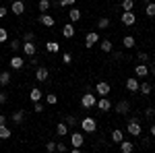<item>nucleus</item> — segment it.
Wrapping results in <instances>:
<instances>
[{
    "label": "nucleus",
    "instance_id": "nucleus-1",
    "mask_svg": "<svg viewBox=\"0 0 155 153\" xmlns=\"http://www.w3.org/2000/svg\"><path fill=\"white\" fill-rule=\"evenodd\" d=\"M126 130H128V135H130V137H141L143 126H141L139 118H130V120L126 122Z\"/></svg>",
    "mask_w": 155,
    "mask_h": 153
},
{
    "label": "nucleus",
    "instance_id": "nucleus-2",
    "mask_svg": "<svg viewBox=\"0 0 155 153\" xmlns=\"http://www.w3.org/2000/svg\"><path fill=\"white\" fill-rule=\"evenodd\" d=\"M79 124H81L83 132H95L97 130V122H95V118H91V116H85L83 120H79Z\"/></svg>",
    "mask_w": 155,
    "mask_h": 153
},
{
    "label": "nucleus",
    "instance_id": "nucleus-3",
    "mask_svg": "<svg viewBox=\"0 0 155 153\" xmlns=\"http://www.w3.org/2000/svg\"><path fill=\"white\" fill-rule=\"evenodd\" d=\"M95 104H97V97L91 91H87V93L81 97V106L85 108V110H91V108H95Z\"/></svg>",
    "mask_w": 155,
    "mask_h": 153
},
{
    "label": "nucleus",
    "instance_id": "nucleus-4",
    "mask_svg": "<svg viewBox=\"0 0 155 153\" xmlns=\"http://www.w3.org/2000/svg\"><path fill=\"white\" fill-rule=\"evenodd\" d=\"M120 19H122V25H126V27H132V25L137 23V15H134V11H124Z\"/></svg>",
    "mask_w": 155,
    "mask_h": 153
},
{
    "label": "nucleus",
    "instance_id": "nucleus-5",
    "mask_svg": "<svg viewBox=\"0 0 155 153\" xmlns=\"http://www.w3.org/2000/svg\"><path fill=\"white\" fill-rule=\"evenodd\" d=\"M8 11H11L12 15H17V17H19V15H23V12H25V0H15Z\"/></svg>",
    "mask_w": 155,
    "mask_h": 153
},
{
    "label": "nucleus",
    "instance_id": "nucleus-6",
    "mask_svg": "<svg viewBox=\"0 0 155 153\" xmlns=\"http://www.w3.org/2000/svg\"><path fill=\"white\" fill-rule=\"evenodd\" d=\"M95 91L99 93V97H106V95H110L112 87H110V83H106V81H99V83L95 85Z\"/></svg>",
    "mask_w": 155,
    "mask_h": 153
},
{
    "label": "nucleus",
    "instance_id": "nucleus-7",
    "mask_svg": "<svg viewBox=\"0 0 155 153\" xmlns=\"http://www.w3.org/2000/svg\"><path fill=\"white\" fill-rule=\"evenodd\" d=\"M33 72H35V79H37V81H39V83L48 81V77H50V71H48V68H46V66H37V68H35V71H33Z\"/></svg>",
    "mask_w": 155,
    "mask_h": 153
},
{
    "label": "nucleus",
    "instance_id": "nucleus-8",
    "mask_svg": "<svg viewBox=\"0 0 155 153\" xmlns=\"http://www.w3.org/2000/svg\"><path fill=\"white\" fill-rule=\"evenodd\" d=\"M37 21L44 25V27H50V29H52V27H54V23H56V21H54V17H52V15H48V12H41Z\"/></svg>",
    "mask_w": 155,
    "mask_h": 153
},
{
    "label": "nucleus",
    "instance_id": "nucleus-9",
    "mask_svg": "<svg viewBox=\"0 0 155 153\" xmlns=\"http://www.w3.org/2000/svg\"><path fill=\"white\" fill-rule=\"evenodd\" d=\"M97 42H99V33H97V31H89V33L85 35V46H87V48L95 46Z\"/></svg>",
    "mask_w": 155,
    "mask_h": 153
},
{
    "label": "nucleus",
    "instance_id": "nucleus-10",
    "mask_svg": "<svg viewBox=\"0 0 155 153\" xmlns=\"http://www.w3.org/2000/svg\"><path fill=\"white\" fill-rule=\"evenodd\" d=\"M95 108H99L101 112H110V110H112V101L107 99V95H106V97H99L97 104H95Z\"/></svg>",
    "mask_w": 155,
    "mask_h": 153
},
{
    "label": "nucleus",
    "instance_id": "nucleus-11",
    "mask_svg": "<svg viewBox=\"0 0 155 153\" xmlns=\"http://www.w3.org/2000/svg\"><path fill=\"white\" fill-rule=\"evenodd\" d=\"M134 75H137L139 79L149 77V66H147V64H143V62H139V64H137V68H134Z\"/></svg>",
    "mask_w": 155,
    "mask_h": 153
},
{
    "label": "nucleus",
    "instance_id": "nucleus-12",
    "mask_svg": "<svg viewBox=\"0 0 155 153\" xmlns=\"http://www.w3.org/2000/svg\"><path fill=\"white\" fill-rule=\"evenodd\" d=\"M23 54L25 56H33V54H35L37 52V48H35V42H23Z\"/></svg>",
    "mask_w": 155,
    "mask_h": 153
},
{
    "label": "nucleus",
    "instance_id": "nucleus-13",
    "mask_svg": "<svg viewBox=\"0 0 155 153\" xmlns=\"http://www.w3.org/2000/svg\"><path fill=\"white\" fill-rule=\"evenodd\" d=\"M71 141H72V147H83V143H85L83 132H72V135H71Z\"/></svg>",
    "mask_w": 155,
    "mask_h": 153
},
{
    "label": "nucleus",
    "instance_id": "nucleus-14",
    "mask_svg": "<svg viewBox=\"0 0 155 153\" xmlns=\"http://www.w3.org/2000/svg\"><path fill=\"white\" fill-rule=\"evenodd\" d=\"M116 112H118V114H128V112H130V104H128L126 99L118 101V104H116Z\"/></svg>",
    "mask_w": 155,
    "mask_h": 153
},
{
    "label": "nucleus",
    "instance_id": "nucleus-15",
    "mask_svg": "<svg viewBox=\"0 0 155 153\" xmlns=\"http://www.w3.org/2000/svg\"><path fill=\"white\" fill-rule=\"evenodd\" d=\"M23 66H25V60H23V56H12V58H11V68L19 71V68H23Z\"/></svg>",
    "mask_w": 155,
    "mask_h": 153
},
{
    "label": "nucleus",
    "instance_id": "nucleus-16",
    "mask_svg": "<svg viewBox=\"0 0 155 153\" xmlns=\"http://www.w3.org/2000/svg\"><path fill=\"white\" fill-rule=\"evenodd\" d=\"M118 145H120V151L122 153H132V149H134V143L132 141H124V139H122Z\"/></svg>",
    "mask_w": 155,
    "mask_h": 153
},
{
    "label": "nucleus",
    "instance_id": "nucleus-17",
    "mask_svg": "<svg viewBox=\"0 0 155 153\" xmlns=\"http://www.w3.org/2000/svg\"><path fill=\"white\" fill-rule=\"evenodd\" d=\"M139 85H141V83L137 81L134 77L126 79V89H128V91H132V93H137V91H139Z\"/></svg>",
    "mask_w": 155,
    "mask_h": 153
},
{
    "label": "nucleus",
    "instance_id": "nucleus-18",
    "mask_svg": "<svg viewBox=\"0 0 155 153\" xmlns=\"http://www.w3.org/2000/svg\"><path fill=\"white\" fill-rule=\"evenodd\" d=\"M41 97H44V93H41V89H37V87H33L31 91H29V99L35 104V101H41Z\"/></svg>",
    "mask_w": 155,
    "mask_h": 153
},
{
    "label": "nucleus",
    "instance_id": "nucleus-19",
    "mask_svg": "<svg viewBox=\"0 0 155 153\" xmlns=\"http://www.w3.org/2000/svg\"><path fill=\"white\" fill-rule=\"evenodd\" d=\"M62 35L66 37V39L74 37V25H72V23H66L64 27H62Z\"/></svg>",
    "mask_w": 155,
    "mask_h": 153
},
{
    "label": "nucleus",
    "instance_id": "nucleus-20",
    "mask_svg": "<svg viewBox=\"0 0 155 153\" xmlns=\"http://www.w3.org/2000/svg\"><path fill=\"white\" fill-rule=\"evenodd\" d=\"M56 135H58V137H66V135H68V124H66V122H58V124H56Z\"/></svg>",
    "mask_w": 155,
    "mask_h": 153
},
{
    "label": "nucleus",
    "instance_id": "nucleus-21",
    "mask_svg": "<svg viewBox=\"0 0 155 153\" xmlns=\"http://www.w3.org/2000/svg\"><path fill=\"white\" fill-rule=\"evenodd\" d=\"M8 85H11V72L2 71L0 72V87H8Z\"/></svg>",
    "mask_w": 155,
    "mask_h": 153
},
{
    "label": "nucleus",
    "instance_id": "nucleus-22",
    "mask_svg": "<svg viewBox=\"0 0 155 153\" xmlns=\"http://www.w3.org/2000/svg\"><path fill=\"white\" fill-rule=\"evenodd\" d=\"M122 46L130 50V48H134V46H137V39H134L132 35H124V37H122Z\"/></svg>",
    "mask_w": 155,
    "mask_h": 153
},
{
    "label": "nucleus",
    "instance_id": "nucleus-23",
    "mask_svg": "<svg viewBox=\"0 0 155 153\" xmlns=\"http://www.w3.org/2000/svg\"><path fill=\"white\" fill-rule=\"evenodd\" d=\"M11 120L15 122V124H21V122L25 120V112H23V110H17V112L11 116Z\"/></svg>",
    "mask_w": 155,
    "mask_h": 153
},
{
    "label": "nucleus",
    "instance_id": "nucleus-24",
    "mask_svg": "<svg viewBox=\"0 0 155 153\" xmlns=\"http://www.w3.org/2000/svg\"><path fill=\"white\" fill-rule=\"evenodd\" d=\"M151 89H153L151 83H147V81L139 85V93H143V95H149V93H151Z\"/></svg>",
    "mask_w": 155,
    "mask_h": 153
},
{
    "label": "nucleus",
    "instance_id": "nucleus-25",
    "mask_svg": "<svg viewBox=\"0 0 155 153\" xmlns=\"http://www.w3.org/2000/svg\"><path fill=\"white\" fill-rule=\"evenodd\" d=\"M68 19H71L72 23H77V21L81 19V11H79V8H71V11H68Z\"/></svg>",
    "mask_w": 155,
    "mask_h": 153
},
{
    "label": "nucleus",
    "instance_id": "nucleus-26",
    "mask_svg": "<svg viewBox=\"0 0 155 153\" xmlns=\"http://www.w3.org/2000/svg\"><path fill=\"white\" fill-rule=\"evenodd\" d=\"M11 128L6 126V124H0V139H11Z\"/></svg>",
    "mask_w": 155,
    "mask_h": 153
},
{
    "label": "nucleus",
    "instance_id": "nucleus-27",
    "mask_svg": "<svg viewBox=\"0 0 155 153\" xmlns=\"http://www.w3.org/2000/svg\"><path fill=\"white\" fill-rule=\"evenodd\" d=\"M99 48H101V52H106V54H110V52H112V42H110V39H101V44H99Z\"/></svg>",
    "mask_w": 155,
    "mask_h": 153
},
{
    "label": "nucleus",
    "instance_id": "nucleus-28",
    "mask_svg": "<svg viewBox=\"0 0 155 153\" xmlns=\"http://www.w3.org/2000/svg\"><path fill=\"white\" fill-rule=\"evenodd\" d=\"M122 139H124V135H122V130H120V128L112 130V141H114V143H120Z\"/></svg>",
    "mask_w": 155,
    "mask_h": 153
},
{
    "label": "nucleus",
    "instance_id": "nucleus-29",
    "mask_svg": "<svg viewBox=\"0 0 155 153\" xmlns=\"http://www.w3.org/2000/svg\"><path fill=\"white\" fill-rule=\"evenodd\" d=\"M145 15H147V17H155V2H147V6H145Z\"/></svg>",
    "mask_w": 155,
    "mask_h": 153
},
{
    "label": "nucleus",
    "instance_id": "nucleus-30",
    "mask_svg": "<svg viewBox=\"0 0 155 153\" xmlns=\"http://www.w3.org/2000/svg\"><path fill=\"white\" fill-rule=\"evenodd\" d=\"M46 50H48L50 54H56V52L60 50V46L56 44V42H48V44H46Z\"/></svg>",
    "mask_w": 155,
    "mask_h": 153
},
{
    "label": "nucleus",
    "instance_id": "nucleus-31",
    "mask_svg": "<svg viewBox=\"0 0 155 153\" xmlns=\"http://www.w3.org/2000/svg\"><path fill=\"white\" fill-rule=\"evenodd\" d=\"M37 8L41 12H48L50 11V0H39V2H37Z\"/></svg>",
    "mask_w": 155,
    "mask_h": 153
},
{
    "label": "nucleus",
    "instance_id": "nucleus-32",
    "mask_svg": "<svg viewBox=\"0 0 155 153\" xmlns=\"http://www.w3.org/2000/svg\"><path fill=\"white\" fill-rule=\"evenodd\" d=\"M122 11H134V2L132 0H122Z\"/></svg>",
    "mask_w": 155,
    "mask_h": 153
},
{
    "label": "nucleus",
    "instance_id": "nucleus-33",
    "mask_svg": "<svg viewBox=\"0 0 155 153\" xmlns=\"http://www.w3.org/2000/svg\"><path fill=\"white\" fill-rule=\"evenodd\" d=\"M97 27H99V29H107V27H110V19H107V17H101V19L97 21Z\"/></svg>",
    "mask_w": 155,
    "mask_h": 153
},
{
    "label": "nucleus",
    "instance_id": "nucleus-34",
    "mask_svg": "<svg viewBox=\"0 0 155 153\" xmlns=\"http://www.w3.org/2000/svg\"><path fill=\"white\" fill-rule=\"evenodd\" d=\"M46 101H48V106H56V104H58V97L54 93H48L46 95Z\"/></svg>",
    "mask_w": 155,
    "mask_h": 153
},
{
    "label": "nucleus",
    "instance_id": "nucleus-35",
    "mask_svg": "<svg viewBox=\"0 0 155 153\" xmlns=\"http://www.w3.org/2000/svg\"><path fill=\"white\" fill-rule=\"evenodd\" d=\"M137 58H139V62L147 64V62H149V54H147V52H139V54H137Z\"/></svg>",
    "mask_w": 155,
    "mask_h": 153
},
{
    "label": "nucleus",
    "instance_id": "nucleus-36",
    "mask_svg": "<svg viewBox=\"0 0 155 153\" xmlns=\"http://www.w3.org/2000/svg\"><path fill=\"white\" fill-rule=\"evenodd\" d=\"M64 122L68 124V128H71V126H77V124H79V120H77L74 116H66V120H64Z\"/></svg>",
    "mask_w": 155,
    "mask_h": 153
},
{
    "label": "nucleus",
    "instance_id": "nucleus-37",
    "mask_svg": "<svg viewBox=\"0 0 155 153\" xmlns=\"http://www.w3.org/2000/svg\"><path fill=\"white\" fill-rule=\"evenodd\" d=\"M6 39H8V31H6L4 27H0V44H4Z\"/></svg>",
    "mask_w": 155,
    "mask_h": 153
},
{
    "label": "nucleus",
    "instance_id": "nucleus-38",
    "mask_svg": "<svg viewBox=\"0 0 155 153\" xmlns=\"http://www.w3.org/2000/svg\"><path fill=\"white\" fill-rule=\"evenodd\" d=\"M8 46H11V50H15V52H19V48L23 46V44H21L19 39H12V42H11V44H8Z\"/></svg>",
    "mask_w": 155,
    "mask_h": 153
},
{
    "label": "nucleus",
    "instance_id": "nucleus-39",
    "mask_svg": "<svg viewBox=\"0 0 155 153\" xmlns=\"http://www.w3.org/2000/svg\"><path fill=\"white\" fill-rule=\"evenodd\" d=\"M33 39H35V35H33L31 31H25L23 33V42H33Z\"/></svg>",
    "mask_w": 155,
    "mask_h": 153
},
{
    "label": "nucleus",
    "instance_id": "nucleus-40",
    "mask_svg": "<svg viewBox=\"0 0 155 153\" xmlns=\"http://www.w3.org/2000/svg\"><path fill=\"white\" fill-rule=\"evenodd\" d=\"M56 151L58 153H66V145H64V143H56Z\"/></svg>",
    "mask_w": 155,
    "mask_h": 153
},
{
    "label": "nucleus",
    "instance_id": "nucleus-41",
    "mask_svg": "<svg viewBox=\"0 0 155 153\" xmlns=\"http://www.w3.org/2000/svg\"><path fill=\"white\" fill-rule=\"evenodd\" d=\"M33 110H35L37 114H39V112H44V104H41V101H35V104H33Z\"/></svg>",
    "mask_w": 155,
    "mask_h": 153
},
{
    "label": "nucleus",
    "instance_id": "nucleus-42",
    "mask_svg": "<svg viewBox=\"0 0 155 153\" xmlns=\"http://www.w3.org/2000/svg\"><path fill=\"white\" fill-rule=\"evenodd\" d=\"M77 0H60V6H72Z\"/></svg>",
    "mask_w": 155,
    "mask_h": 153
},
{
    "label": "nucleus",
    "instance_id": "nucleus-43",
    "mask_svg": "<svg viewBox=\"0 0 155 153\" xmlns=\"http://www.w3.org/2000/svg\"><path fill=\"white\" fill-rule=\"evenodd\" d=\"M145 116H147V118H153L155 116V110H153V108H147V110H145Z\"/></svg>",
    "mask_w": 155,
    "mask_h": 153
},
{
    "label": "nucleus",
    "instance_id": "nucleus-44",
    "mask_svg": "<svg viewBox=\"0 0 155 153\" xmlns=\"http://www.w3.org/2000/svg\"><path fill=\"white\" fill-rule=\"evenodd\" d=\"M71 60H72L71 54H62V62H64V64H71Z\"/></svg>",
    "mask_w": 155,
    "mask_h": 153
},
{
    "label": "nucleus",
    "instance_id": "nucleus-45",
    "mask_svg": "<svg viewBox=\"0 0 155 153\" xmlns=\"http://www.w3.org/2000/svg\"><path fill=\"white\" fill-rule=\"evenodd\" d=\"M46 149H48L50 153H52V151H56V143H54V141H50L48 145H46Z\"/></svg>",
    "mask_w": 155,
    "mask_h": 153
},
{
    "label": "nucleus",
    "instance_id": "nucleus-46",
    "mask_svg": "<svg viewBox=\"0 0 155 153\" xmlns=\"http://www.w3.org/2000/svg\"><path fill=\"white\" fill-rule=\"evenodd\" d=\"M6 101H8V95L4 91H0V104H6Z\"/></svg>",
    "mask_w": 155,
    "mask_h": 153
},
{
    "label": "nucleus",
    "instance_id": "nucleus-47",
    "mask_svg": "<svg viewBox=\"0 0 155 153\" xmlns=\"http://www.w3.org/2000/svg\"><path fill=\"white\" fill-rule=\"evenodd\" d=\"M6 15H8V8L6 6H0V19H4Z\"/></svg>",
    "mask_w": 155,
    "mask_h": 153
},
{
    "label": "nucleus",
    "instance_id": "nucleus-48",
    "mask_svg": "<svg viewBox=\"0 0 155 153\" xmlns=\"http://www.w3.org/2000/svg\"><path fill=\"white\" fill-rule=\"evenodd\" d=\"M29 58H31V66H37V56H35V54H33V56H29Z\"/></svg>",
    "mask_w": 155,
    "mask_h": 153
},
{
    "label": "nucleus",
    "instance_id": "nucleus-49",
    "mask_svg": "<svg viewBox=\"0 0 155 153\" xmlns=\"http://www.w3.org/2000/svg\"><path fill=\"white\" fill-rule=\"evenodd\" d=\"M149 72H151V75H155V62H151V68H149Z\"/></svg>",
    "mask_w": 155,
    "mask_h": 153
},
{
    "label": "nucleus",
    "instance_id": "nucleus-50",
    "mask_svg": "<svg viewBox=\"0 0 155 153\" xmlns=\"http://www.w3.org/2000/svg\"><path fill=\"white\" fill-rule=\"evenodd\" d=\"M50 4H52V6H60V0H52Z\"/></svg>",
    "mask_w": 155,
    "mask_h": 153
},
{
    "label": "nucleus",
    "instance_id": "nucleus-51",
    "mask_svg": "<svg viewBox=\"0 0 155 153\" xmlns=\"http://www.w3.org/2000/svg\"><path fill=\"white\" fill-rule=\"evenodd\" d=\"M0 124H6V116H2V114H0Z\"/></svg>",
    "mask_w": 155,
    "mask_h": 153
},
{
    "label": "nucleus",
    "instance_id": "nucleus-52",
    "mask_svg": "<svg viewBox=\"0 0 155 153\" xmlns=\"http://www.w3.org/2000/svg\"><path fill=\"white\" fill-rule=\"evenodd\" d=\"M149 132H151V137H153V139H155V124H153V126H151V130H149Z\"/></svg>",
    "mask_w": 155,
    "mask_h": 153
},
{
    "label": "nucleus",
    "instance_id": "nucleus-53",
    "mask_svg": "<svg viewBox=\"0 0 155 153\" xmlns=\"http://www.w3.org/2000/svg\"><path fill=\"white\" fill-rule=\"evenodd\" d=\"M143 2H145V4H147V2H151V0H143Z\"/></svg>",
    "mask_w": 155,
    "mask_h": 153
},
{
    "label": "nucleus",
    "instance_id": "nucleus-54",
    "mask_svg": "<svg viewBox=\"0 0 155 153\" xmlns=\"http://www.w3.org/2000/svg\"><path fill=\"white\" fill-rule=\"evenodd\" d=\"M0 2H2V0H0Z\"/></svg>",
    "mask_w": 155,
    "mask_h": 153
},
{
    "label": "nucleus",
    "instance_id": "nucleus-55",
    "mask_svg": "<svg viewBox=\"0 0 155 153\" xmlns=\"http://www.w3.org/2000/svg\"><path fill=\"white\" fill-rule=\"evenodd\" d=\"M153 2H155V0H153Z\"/></svg>",
    "mask_w": 155,
    "mask_h": 153
}]
</instances>
